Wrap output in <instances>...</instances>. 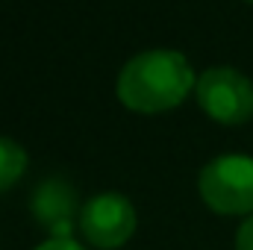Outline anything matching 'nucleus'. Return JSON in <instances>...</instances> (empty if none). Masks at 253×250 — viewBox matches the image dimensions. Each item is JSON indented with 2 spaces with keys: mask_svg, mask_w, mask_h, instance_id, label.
Here are the masks:
<instances>
[{
  "mask_svg": "<svg viewBox=\"0 0 253 250\" xmlns=\"http://www.w3.org/2000/svg\"><path fill=\"white\" fill-rule=\"evenodd\" d=\"M197 85L191 65L177 50H144L118 74V100L141 115H156L180 106Z\"/></svg>",
  "mask_w": 253,
  "mask_h": 250,
  "instance_id": "f257e3e1",
  "label": "nucleus"
},
{
  "mask_svg": "<svg viewBox=\"0 0 253 250\" xmlns=\"http://www.w3.org/2000/svg\"><path fill=\"white\" fill-rule=\"evenodd\" d=\"M200 197L221 215L253 212V156L227 153L212 159L197 177Z\"/></svg>",
  "mask_w": 253,
  "mask_h": 250,
  "instance_id": "f03ea898",
  "label": "nucleus"
},
{
  "mask_svg": "<svg viewBox=\"0 0 253 250\" xmlns=\"http://www.w3.org/2000/svg\"><path fill=\"white\" fill-rule=\"evenodd\" d=\"M197 103L218 124H245L253 118V83L236 68H209L197 77Z\"/></svg>",
  "mask_w": 253,
  "mask_h": 250,
  "instance_id": "7ed1b4c3",
  "label": "nucleus"
},
{
  "mask_svg": "<svg viewBox=\"0 0 253 250\" xmlns=\"http://www.w3.org/2000/svg\"><path fill=\"white\" fill-rule=\"evenodd\" d=\"M80 230L88 245L100 250L121 248L135 230V209L124 194L106 191L80 209Z\"/></svg>",
  "mask_w": 253,
  "mask_h": 250,
  "instance_id": "20e7f679",
  "label": "nucleus"
},
{
  "mask_svg": "<svg viewBox=\"0 0 253 250\" xmlns=\"http://www.w3.org/2000/svg\"><path fill=\"white\" fill-rule=\"evenodd\" d=\"M74 191L62 180H47L44 186H39L36 200H33V212L36 218L50 230V236H71V218H74Z\"/></svg>",
  "mask_w": 253,
  "mask_h": 250,
  "instance_id": "39448f33",
  "label": "nucleus"
},
{
  "mask_svg": "<svg viewBox=\"0 0 253 250\" xmlns=\"http://www.w3.org/2000/svg\"><path fill=\"white\" fill-rule=\"evenodd\" d=\"M27 171V153L18 141L0 135V191L15 186Z\"/></svg>",
  "mask_w": 253,
  "mask_h": 250,
  "instance_id": "423d86ee",
  "label": "nucleus"
},
{
  "mask_svg": "<svg viewBox=\"0 0 253 250\" xmlns=\"http://www.w3.org/2000/svg\"><path fill=\"white\" fill-rule=\"evenodd\" d=\"M36 250H85V248H80V242L74 236H50L44 245H39Z\"/></svg>",
  "mask_w": 253,
  "mask_h": 250,
  "instance_id": "0eeeda50",
  "label": "nucleus"
},
{
  "mask_svg": "<svg viewBox=\"0 0 253 250\" xmlns=\"http://www.w3.org/2000/svg\"><path fill=\"white\" fill-rule=\"evenodd\" d=\"M236 250H253V215L236 233Z\"/></svg>",
  "mask_w": 253,
  "mask_h": 250,
  "instance_id": "6e6552de",
  "label": "nucleus"
},
{
  "mask_svg": "<svg viewBox=\"0 0 253 250\" xmlns=\"http://www.w3.org/2000/svg\"><path fill=\"white\" fill-rule=\"evenodd\" d=\"M251 3H253V0H251Z\"/></svg>",
  "mask_w": 253,
  "mask_h": 250,
  "instance_id": "1a4fd4ad",
  "label": "nucleus"
}]
</instances>
